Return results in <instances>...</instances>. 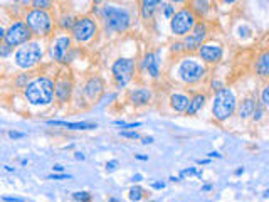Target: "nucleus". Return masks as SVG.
<instances>
[{"mask_svg": "<svg viewBox=\"0 0 269 202\" xmlns=\"http://www.w3.org/2000/svg\"><path fill=\"white\" fill-rule=\"evenodd\" d=\"M74 155H76V160H84V159H86V157H84V155H83V153H81V152H76V153H74Z\"/></svg>", "mask_w": 269, "mask_h": 202, "instance_id": "de8ad7c7", "label": "nucleus"}, {"mask_svg": "<svg viewBox=\"0 0 269 202\" xmlns=\"http://www.w3.org/2000/svg\"><path fill=\"white\" fill-rule=\"evenodd\" d=\"M162 3H163V0H141V2H140V14H141V17H143L145 20L151 19Z\"/></svg>", "mask_w": 269, "mask_h": 202, "instance_id": "aec40b11", "label": "nucleus"}, {"mask_svg": "<svg viewBox=\"0 0 269 202\" xmlns=\"http://www.w3.org/2000/svg\"><path fill=\"white\" fill-rule=\"evenodd\" d=\"M222 46L216 42H207L202 44L197 49V56L203 64H217L220 59H222Z\"/></svg>", "mask_w": 269, "mask_h": 202, "instance_id": "ddd939ff", "label": "nucleus"}, {"mask_svg": "<svg viewBox=\"0 0 269 202\" xmlns=\"http://www.w3.org/2000/svg\"><path fill=\"white\" fill-rule=\"evenodd\" d=\"M195 22H197V17L194 16V12L188 7H184V9H179L172 16V19H170V31L177 37H185L192 31Z\"/></svg>", "mask_w": 269, "mask_h": 202, "instance_id": "0eeeda50", "label": "nucleus"}, {"mask_svg": "<svg viewBox=\"0 0 269 202\" xmlns=\"http://www.w3.org/2000/svg\"><path fill=\"white\" fill-rule=\"evenodd\" d=\"M170 106H172L173 111L185 113L188 106V96L185 93H172L170 94Z\"/></svg>", "mask_w": 269, "mask_h": 202, "instance_id": "412c9836", "label": "nucleus"}, {"mask_svg": "<svg viewBox=\"0 0 269 202\" xmlns=\"http://www.w3.org/2000/svg\"><path fill=\"white\" fill-rule=\"evenodd\" d=\"M134 159H136V160H141V162H147L148 157H147V155H134Z\"/></svg>", "mask_w": 269, "mask_h": 202, "instance_id": "09e8293b", "label": "nucleus"}, {"mask_svg": "<svg viewBox=\"0 0 269 202\" xmlns=\"http://www.w3.org/2000/svg\"><path fill=\"white\" fill-rule=\"evenodd\" d=\"M172 51H173V53H180V51H184V44H182V42L172 44Z\"/></svg>", "mask_w": 269, "mask_h": 202, "instance_id": "ea45409f", "label": "nucleus"}, {"mask_svg": "<svg viewBox=\"0 0 269 202\" xmlns=\"http://www.w3.org/2000/svg\"><path fill=\"white\" fill-rule=\"evenodd\" d=\"M151 202H155V201H151Z\"/></svg>", "mask_w": 269, "mask_h": 202, "instance_id": "680f3d73", "label": "nucleus"}, {"mask_svg": "<svg viewBox=\"0 0 269 202\" xmlns=\"http://www.w3.org/2000/svg\"><path fill=\"white\" fill-rule=\"evenodd\" d=\"M188 9L194 12V16L195 17H203V16H207V12H209V9H210V2L209 0H192L190 2V7Z\"/></svg>", "mask_w": 269, "mask_h": 202, "instance_id": "5701e85b", "label": "nucleus"}, {"mask_svg": "<svg viewBox=\"0 0 269 202\" xmlns=\"http://www.w3.org/2000/svg\"><path fill=\"white\" fill-rule=\"evenodd\" d=\"M29 81H31V78H29V74H22L19 79H17V86H19V88H25V86H27Z\"/></svg>", "mask_w": 269, "mask_h": 202, "instance_id": "c9c22d12", "label": "nucleus"}, {"mask_svg": "<svg viewBox=\"0 0 269 202\" xmlns=\"http://www.w3.org/2000/svg\"><path fill=\"white\" fill-rule=\"evenodd\" d=\"M24 98L31 106L44 108L54 101V81L49 76H37L24 88Z\"/></svg>", "mask_w": 269, "mask_h": 202, "instance_id": "f257e3e1", "label": "nucleus"}, {"mask_svg": "<svg viewBox=\"0 0 269 202\" xmlns=\"http://www.w3.org/2000/svg\"><path fill=\"white\" fill-rule=\"evenodd\" d=\"M141 179H143V177H141V175H140V174L133 175V182H140V181H141Z\"/></svg>", "mask_w": 269, "mask_h": 202, "instance_id": "3c124183", "label": "nucleus"}, {"mask_svg": "<svg viewBox=\"0 0 269 202\" xmlns=\"http://www.w3.org/2000/svg\"><path fill=\"white\" fill-rule=\"evenodd\" d=\"M12 51H14V47H10L9 44H5V42L0 44V57H9L10 54H12Z\"/></svg>", "mask_w": 269, "mask_h": 202, "instance_id": "c756f323", "label": "nucleus"}, {"mask_svg": "<svg viewBox=\"0 0 269 202\" xmlns=\"http://www.w3.org/2000/svg\"><path fill=\"white\" fill-rule=\"evenodd\" d=\"M130 101L134 106H147L151 101V91L148 88H136L130 91Z\"/></svg>", "mask_w": 269, "mask_h": 202, "instance_id": "f3484780", "label": "nucleus"}, {"mask_svg": "<svg viewBox=\"0 0 269 202\" xmlns=\"http://www.w3.org/2000/svg\"><path fill=\"white\" fill-rule=\"evenodd\" d=\"M151 187H153V189H165V182H153L151 184Z\"/></svg>", "mask_w": 269, "mask_h": 202, "instance_id": "37998d69", "label": "nucleus"}, {"mask_svg": "<svg viewBox=\"0 0 269 202\" xmlns=\"http://www.w3.org/2000/svg\"><path fill=\"white\" fill-rule=\"evenodd\" d=\"M3 168H5V170H7V172H14V170H16V168L9 167V165H7V167H3Z\"/></svg>", "mask_w": 269, "mask_h": 202, "instance_id": "6e6d98bb", "label": "nucleus"}, {"mask_svg": "<svg viewBox=\"0 0 269 202\" xmlns=\"http://www.w3.org/2000/svg\"><path fill=\"white\" fill-rule=\"evenodd\" d=\"M32 39V32L27 27L24 20H16L9 25V29H5V37L3 42L9 44L10 47H19L22 44L29 42Z\"/></svg>", "mask_w": 269, "mask_h": 202, "instance_id": "6e6552de", "label": "nucleus"}, {"mask_svg": "<svg viewBox=\"0 0 269 202\" xmlns=\"http://www.w3.org/2000/svg\"><path fill=\"white\" fill-rule=\"evenodd\" d=\"M256 71L261 78H268L269 76V53L264 51L259 56V59L256 61Z\"/></svg>", "mask_w": 269, "mask_h": 202, "instance_id": "b1692460", "label": "nucleus"}, {"mask_svg": "<svg viewBox=\"0 0 269 202\" xmlns=\"http://www.w3.org/2000/svg\"><path fill=\"white\" fill-rule=\"evenodd\" d=\"M57 24H59V27L63 29V31H67V29H71L72 24H74V17L64 14V16L59 17V22H57Z\"/></svg>", "mask_w": 269, "mask_h": 202, "instance_id": "bb28decb", "label": "nucleus"}, {"mask_svg": "<svg viewBox=\"0 0 269 202\" xmlns=\"http://www.w3.org/2000/svg\"><path fill=\"white\" fill-rule=\"evenodd\" d=\"M25 24L31 29L32 36L35 37H47L54 29V20L47 10H29L25 14Z\"/></svg>", "mask_w": 269, "mask_h": 202, "instance_id": "423d86ee", "label": "nucleus"}, {"mask_svg": "<svg viewBox=\"0 0 269 202\" xmlns=\"http://www.w3.org/2000/svg\"><path fill=\"white\" fill-rule=\"evenodd\" d=\"M173 14H175V7H173V3H165V5H163V16H165L167 19H172Z\"/></svg>", "mask_w": 269, "mask_h": 202, "instance_id": "7c9ffc66", "label": "nucleus"}, {"mask_svg": "<svg viewBox=\"0 0 269 202\" xmlns=\"http://www.w3.org/2000/svg\"><path fill=\"white\" fill-rule=\"evenodd\" d=\"M210 189H212V185H203V187H202V190H203V192H209Z\"/></svg>", "mask_w": 269, "mask_h": 202, "instance_id": "5fc2aeb1", "label": "nucleus"}, {"mask_svg": "<svg viewBox=\"0 0 269 202\" xmlns=\"http://www.w3.org/2000/svg\"><path fill=\"white\" fill-rule=\"evenodd\" d=\"M134 61L130 59V57H119L113 62L111 66V73H113V78H115L116 84L119 88H125L132 83L133 74H134Z\"/></svg>", "mask_w": 269, "mask_h": 202, "instance_id": "1a4fd4ad", "label": "nucleus"}, {"mask_svg": "<svg viewBox=\"0 0 269 202\" xmlns=\"http://www.w3.org/2000/svg\"><path fill=\"white\" fill-rule=\"evenodd\" d=\"M72 39L78 42H88L98 34V24L91 17H81V19H74V24L71 27Z\"/></svg>", "mask_w": 269, "mask_h": 202, "instance_id": "9d476101", "label": "nucleus"}, {"mask_svg": "<svg viewBox=\"0 0 269 202\" xmlns=\"http://www.w3.org/2000/svg\"><path fill=\"white\" fill-rule=\"evenodd\" d=\"M101 19L104 22V27L113 32H125L132 25L130 10L119 5H106L101 10Z\"/></svg>", "mask_w": 269, "mask_h": 202, "instance_id": "39448f33", "label": "nucleus"}, {"mask_svg": "<svg viewBox=\"0 0 269 202\" xmlns=\"http://www.w3.org/2000/svg\"><path fill=\"white\" fill-rule=\"evenodd\" d=\"M3 37H5V27L0 24V44L3 42Z\"/></svg>", "mask_w": 269, "mask_h": 202, "instance_id": "c03bdc74", "label": "nucleus"}, {"mask_svg": "<svg viewBox=\"0 0 269 202\" xmlns=\"http://www.w3.org/2000/svg\"><path fill=\"white\" fill-rule=\"evenodd\" d=\"M83 93L88 98L89 101H96L100 100V96L104 93V81L100 78V76H93L84 83V88H83Z\"/></svg>", "mask_w": 269, "mask_h": 202, "instance_id": "4468645a", "label": "nucleus"}, {"mask_svg": "<svg viewBox=\"0 0 269 202\" xmlns=\"http://www.w3.org/2000/svg\"><path fill=\"white\" fill-rule=\"evenodd\" d=\"M72 94V81L71 79H61L54 83V96L61 103H66L71 100Z\"/></svg>", "mask_w": 269, "mask_h": 202, "instance_id": "2eb2a0df", "label": "nucleus"}, {"mask_svg": "<svg viewBox=\"0 0 269 202\" xmlns=\"http://www.w3.org/2000/svg\"><path fill=\"white\" fill-rule=\"evenodd\" d=\"M72 199L74 201H79V202H91V199H93V196H91L89 192H74L72 194Z\"/></svg>", "mask_w": 269, "mask_h": 202, "instance_id": "cd10ccee", "label": "nucleus"}, {"mask_svg": "<svg viewBox=\"0 0 269 202\" xmlns=\"http://www.w3.org/2000/svg\"><path fill=\"white\" fill-rule=\"evenodd\" d=\"M9 137L16 140V138H24L25 135L24 133H19V131H9Z\"/></svg>", "mask_w": 269, "mask_h": 202, "instance_id": "79ce46f5", "label": "nucleus"}, {"mask_svg": "<svg viewBox=\"0 0 269 202\" xmlns=\"http://www.w3.org/2000/svg\"><path fill=\"white\" fill-rule=\"evenodd\" d=\"M143 143H145V145H148V143H153V137H147V138H143Z\"/></svg>", "mask_w": 269, "mask_h": 202, "instance_id": "8fccbe9b", "label": "nucleus"}, {"mask_svg": "<svg viewBox=\"0 0 269 202\" xmlns=\"http://www.w3.org/2000/svg\"><path fill=\"white\" fill-rule=\"evenodd\" d=\"M145 197V190H143V187H140V185H134L130 189V192H128V199L132 201V202H140L141 199Z\"/></svg>", "mask_w": 269, "mask_h": 202, "instance_id": "393cba45", "label": "nucleus"}, {"mask_svg": "<svg viewBox=\"0 0 269 202\" xmlns=\"http://www.w3.org/2000/svg\"><path fill=\"white\" fill-rule=\"evenodd\" d=\"M237 108V96L232 88L224 86L222 90L216 91L212 100V116L217 121H227L235 113Z\"/></svg>", "mask_w": 269, "mask_h": 202, "instance_id": "7ed1b4c3", "label": "nucleus"}, {"mask_svg": "<svg viewBox=\"0 0 269 202\" xmlns=\"http://www.w3.org/2000/svg\"><path fill=\"white\" fill-rule=\"evenodd\" d=\"M2 199L5 202H25L24 199H19V197H9V196H3Z\"/></svg>", "mask_w": 269, "mask_h": 202, "instance_id": "a19ab883", "label": "nucleus"}, {"mask_svg": "<svg viewBox=\"0 0 269 202\" xmlns=\"http://www.w3.org/2000/svg\"><path fill=\"white\" fill-rule=\"evenodd\" d=\"M71 37L67 34H59L49 46V56L52 61L69 62L71 59Z\"/></svg>", "mask_w": 269, "mask_h": 202, "instance_id": "9b49d317", "label": "nucleus"}, {"mask_svg": "<svg viewBox=\"0 0 269 202\" xmlns=\"http://www.w3.org/2000/svg\"><path fill=\"white\" fill-rule=\"evenodd\" d=\"M210 88H212L214 91H219V90H222L224 88V84L220 83V81H217V79H214L212 83H210Z\"/></svg>", "mask_w": 269, "mask_h": 202, "instance_id": "58836bf2", "label": "nucleus"}, {"mask_svg": "<svg viewBox=\"0 0 269 202\" xmlns=\"http://www.w3.org/2000/svg\"><path fill=\"white\" fill-rule=\"evenodd\" d=\"M108 202H119V201H118V199H115V197H111V199L108 201Z\"/></svg>", "mask_w": 269, "mask_h": 202, "instance_id": "13d9d810", "label": "nucleus"}, {"mask_svg": "<svg viewBox=\"0 0 269 202\" xmlns=\"http://www.w3.org/2000/svg\"><path fill=\"white\" fill-rule=\"evenodd\" d=\"M205 101H207V96L202 93H197L192 98H188V106H187V110H185V115H188V116L197 115L203 106H205Z\"/></svg>", "mask_w": 269, "mask_h": 202, "instance_id": "6ab92c4d", "label": "nucleus"}, {"mask_svg": "<svg viewBox=\"0 0 269 202\" xmlns=\"http://www.w3.org/2000/svg\"><path fill=\"white\" fill-rule=\"evenodd\" d=\"M172 3H182V2H185V0H170Z\"/></svg>", "mask_w": 269, "mask_h": 202, "instance_id": "4d7b16f0", "label": "nucleus"}, {"mask_svg": "<svg viewBox=\"0 0 269 202\" xmlns=\"http://www.w3.org/2000/svg\"><path fill=\"white\" fill-rule=\"evenodd\" d=\"M254 108H256V101H254L252 98H246V100H242L241 103H237L235 111H237L239 118L246 120V118H249V116H252Z\"/></svg>", "mask_w": 269, "mask_h": 202, "instance_id": "4be33fe9", "label": "nucleus"}, {"mask_svg": "<svg viewBox=\"0 0 269 202\" xmlns=\"http://www.w3.org/2000/svg\"><path fill=\"white\" fill-rule=\"evenodd\" d=\"M261 105L269 106V86H264L263 93H261Z\"/></svg>", "mask_w": 269, "mask_h": 202, "instance_id": "2f4dec72", "label": "nucleus"}, {"mask_svg": "<svg viewBox=\"0 0 269 202\" xmlns=\"http://www.w3.org/2000/svg\"><path fill=\"white\" fill-rule=\"evenodd\" d=\"M195 174H197V168H195V167H188V168H185V170L180 172V177L179 179L188 177V175H195Z\"/></svg>", "mask_w": 269, "mask_h": 202, "instance_id": "f704fd0d", "label": "nucleus"}, {"mask_svg": "<svg viewBox=\"0 0 269 202\" xmlns=\"http://www.w3.org/2000/svg\"><path fill=\"white\" fill-rule=\"evenodd\" d=\"M242 174H244V168H237V170H235V175H242Z\"/></svg>", "mask_w": 269, "mask_h": 202, "instance_id": "864d4df0", "label": "nucleus"}, {"mask_svg": "<svg viewBox=\"0 0 269 202\" xmlns=\"http://www.w3.org/2000/svg\"><path fill=\"white\" fill-rule=\"evenodd\" d=\"M49 179H54V181H63V179H71V175H67V174H50L49 175Z\"/></svg>", "mask_w": 269, "mask_h": 202, "instance_id": "4c0bfd02", "label": "nucleus"}, {"mask_svg": "<svg viewBox=\"0 0 269 202\" xmlns=\"http://www.w3.org/2000/svg\"><path fill=\"white\" fill-rule=\"evenodd\" d=\"M52 170H54V172H57V174H59V172H64V167H63V165H54V167H52Z\"/></svg>", "mask_w": 269, "mask_h": 202, "instance_id": "a18cd8bd", "label": "nucleus"}, {"mask_svg": "<svg viewBox=\"0 0 269 202\" xmlns=\"http://www.w3.org/2000/svg\"><path fill=\"white\" fill-rule=\"evenodd\" d=\"M143 66L150 74V78L157 79L160 76V57L157 53H148L143 59Z\"/></svg>", "mask_w": 269, "mask_h": 202, "instance_id": "a211bd4d", "label": "nucleus"}, {"mask_svg": "<svg viewBox=\"0 0 269 202\" xmlns=\"http://www.w3.org/2000/svg\"><path fill=\"white\" fill-rule=\"evenodd\" d=\"M209 159H220V153H217V152H210V153H209Z\"/></svg>", "mask_w": 269, "mask_h": 202, "instance_id": "49530a36", "label": "nucleus"}, {"mask_svg": "<svg viewBox=\"0 0 269 202\" xmlns=\"http://www.w3.org/2000/svg\"><path fill=\"white\" fill-rule=\"evenodd\" d=\"M207 74L205 64L195 56H185L177 62L173 69V78H177L184 84H194L203 79Z\"/></svg>", "mask_w": 269, "mask_h": 202, "instance_id": "f03ea898", "label": "nucleus"}, {"mask_svg": "<svg viewBox=\"0 0 269 202\" xmlns=\"http://www.w3.org/2000/svg\"><path fill=\"white\" fill-rule=\"evenodd\" d=\"M118 165H119L118 160H110V162L106 164V170H108V172H115L116 168H118Z\"/></svg>", "mask_w": 269, "mask_h": 202, "instance_id": "e433bc0d", "label": "nucleus"}, {"mask_svg": "<svg viewBox=\"0 0 269 202\" xmlns=\"http://www.w3.org/2000/svg\"><path fill=\"white\" fill-rule=\"evenodd\" d=\"M263 116H264V106L263 105H257V103H256V108H254V111H252L254 121H261V120H263Z\"/></svg>", "mask_w": 269, "mask_h": 202, "instance_id": "c85d7f7f", "label": "nucleus"}, {"mask_svg": "<svg viewBox=\"0 0 269 202\" xmlns=\"http://www.w3.org/2000/svg\"><path fill=\"white\" fill-rule=\"evenodd\" d=\"M14 2H19V0H14Z\"/></svg>", "mask_w": 269, "mask_h": 202, "instance_id": "052dcab7", "label": "nucleus"}, {"mask_svg": "<svg viewBox=\"0 0 269 202\" xmlns=\"http://www.w3.org/2000/svg\"><path fill=\"white\" fill-rule=\"evenodd\" d=\"M207 39V25L203 22H195V25L192 27V31L182 40L184 44V51L187 53H194L203 44V40Z\"/></svg>", "mask_w": 269, "mask_h": 202, "instance_id": "f8f14e48", "label": "nucleus"}, {"mask_svg": "<svg viewBox=\"0 0 269 202\" xmlns=\"http://www.w3.org/2000/svg\"><path fill=\"white\" fill-rule=\"evenodd\" d=\"M119 135H121L123 138H130V140H136V138H140V135H138V131H119Z\"/></svg>", "mask_w": 269, "mask_h": 202, "instance_id": "473e14b6", "label": "nucleus"}, {"mask_svg": "<svg viewBox=\"0 0 269 202\" xmlns=\"http://www.w3.org/2000/svg\"><path fill=\"white\" fill-rule=\"evenodd\" d=\"M115 125L116 127H121V128H136V127H140L141 123H125V121H121V120H116L115 121Z\"/></svg>", "mask_w": 269, "mask_h": 202, "instance_id": "72a5a7b5", "label": "nucleus"}, {"mask_svg": "<svg viewBox=\"0 0 269 202\" xmlns=\"http://www.w3.org/2000/svg\"><path fill=\"white\" fill-rule=\"evenodd\" d=\"M93 2H94V3H103L104 0H93Z\"/></svg>", "mask_w": 269, "mask_h": 202, "instance_id": "bf43d9fd", "label": "nucleus"}, {"mask_svg": "<svg viewBox=\"0 0 269 202\" xmlns=\"http://www.w3.org/2000/svg\"><path fill=\"white\" fill-rule=\"evenodd\" d=\"M44 56V46H42L41 40H29V42L22 44V46L17 47L16 54H14V61L16 66L24 71L32 69L34 66H37L42 61Z\"/></svg>", "mask_w": 269, "mask_h": 202, "instance_id": "20e7f679", "label": "nucleus"}, {"mask_svg": "<svg viewBox=\"0 0 269 202\" xmlns=\"http://www.w3.org/2000/svg\"><path fill=\"white\" fill-rule=\"evenodd\" d=\"M49 127H64L67 130H94L96 123H88V121H78V123H72V121H61V120H49L47 121Z\"/></svg>", "mask_w": 269, "mask_h": 202, "instance_id": "dca6fc26", "label": "nucleus"}, {"mask_svg": "<svg viewBox=\"0 0 269 202\" xmlns=\"http://www.w3.org/2000/svg\"><path fill=\"white\" fill-rule=\"evenodd\" d=\"M31 7L35 10H49L52 7V0H31Z\"/></svg>", "mask_w": 269, "mask_h": 202, "instance_id": "a878e982", "label": "nucleus"}, {"mask_svg": "<svg viewBox=\"0 0 269 202\" xmlns=\"http://www.w3.org/2000/svg\"><path fill=\"white\" fill-rule=\"evenodd\" d=\"M222 2L225 3V5H232V3H235L237 0H222Z\"/></svg>", "mask_w": 269, "mask_h": 202, "instance_id": "603ef678", "label": "nucleus"}]
</instances>
